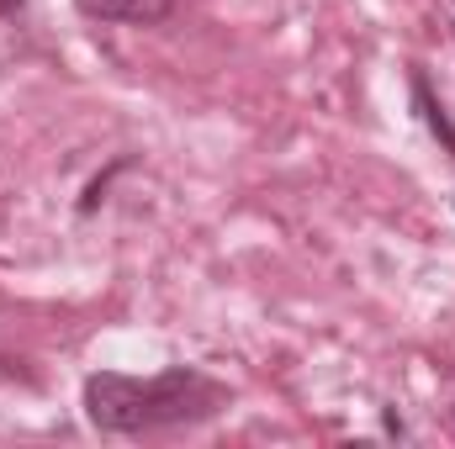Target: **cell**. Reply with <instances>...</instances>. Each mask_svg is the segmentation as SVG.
Here are the masks:
<instances>
[{"label":"cell","mask_w":455,"mask_h":449,"mask_svg":"<svg viewBox=\"0 0 455 449\" xmlns=\"http://www.w3.org/2000/svg\"><path fill=\"white\" fill-rule=\"evenodd\" d=\"M223 397L228 391L218 381H207L202 370H186V365L148 375V381L101 370L85 381V418L101 434H154V429L212 418L223 407Z\"/></svg>","instance_id":"1"},{"label":"cell","mask_w":455,"mask_h":449,"mask_svg":"<svg viewBox=\"0 0 455 449\" xmlns=\"http://www.w3.org/2000/svg\"><path fill=\"white\" fill-rule=\"evenodd\" d=\"M175 0H75L80 16L91 21H122V27H154L170 16Z\"/></svg>","instance_id":"2"},{"label":"cell","mask_w":455,"mask_h":449,"mask_svg":"<svg viewBox=\"0 0 455 449\" xmlns=\"http://www.w3.org/2000/svg\"><path fill=\"white\" fill-rule=\"evenodd\" d=\"M419 106H424V116H429V127H435V132L445 138V148H451V154H455V132H451V116H445V106H440V101H435V96H429L424 85H419Z\"/></svg>","instance_id":"3"},{"label":"cell","mask_w":455,"mask_h":449,"mask_svg":"<svg viewBox=\"0 0 455 449\" xmlns=\"http://www.w3.org/2000/svg\"><path fill=\"white\" fill-rule=\"evenodd\" d=\"M16 5H21V0H0V16H11V11H16Z\"/></svg>","instance_id":"4"},{"label":"cell","mask_w":455,"mask_h":449,"mask_svg":"<svg viewBox=\"0 0 455 449\" xmlns=\"http://www.w3.org/2000/svg\"><path fill=\"white\" fill-rule=\"evenodd\" d=\"M0 375H11V365H5V359H0Z\"/></svg>","instance_id":"5"}]
</instances>
